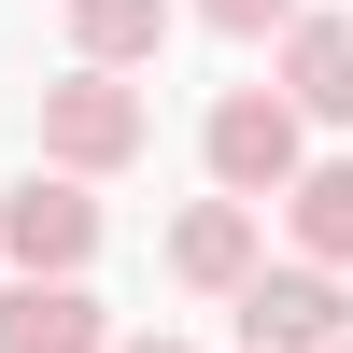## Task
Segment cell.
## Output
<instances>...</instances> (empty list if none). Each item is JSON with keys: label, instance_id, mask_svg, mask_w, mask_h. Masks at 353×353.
Returning <instances> with one entry per match:
<instances>
[{"label": "cell", "instance_id": "6da1fadb", "mask_svg": "<svg viewBox=\"0 0 353 353\" xmlns=\"http://www.w3.org/2000/svg\"><path fill=\"white\" fill-rule=\"evenodd\" d=\"M198 141H212V184H226V198H283V184L311 170V156H297V113H283V85H226Z\"/></svg>", "mask_w": 353, "mask_h": 353}, {"label": "cell", "instance_id": "7a4b0ae2", "mask_svg": "<svg viewBox=\"0 0 353 353\" xmlns=\"http://www.w3.org/2000/svg\"><path fill=\"white\" fill-rule=\"evenodd\" d=\"M141 141H156L141 85H113V71H71V85H43V156H57V170H128Z\"/></svg>", "mask_w": 353, "mask_h": 353}, {"label": "cell", "instance_id": "3957f363", "mask_svg": "<svg viewBox=\"0 0 353 353\" xmlns=\"http://www.w3.org/2000/svg\"><path fill=\"white\" fill-rule=\"evenodd\" d=\"M226 297H241V339L254 353H325V339H353V297H339L325 269H241Z\"/></svg>", "mask_w": 353, "mask_h": 353}, {"label": "cell", "instance_id": "277c9868", "mask_svg": "<svg viewBox=\"0 0 353 353\" xmlns=\"http://www.w3.org/2000/svg\"><path fill=\"white\" fill-rule=\"evenodd\" d=\"M0 254H14V269H85V254H99V198L85 184H14L0 198Z\"/></svg>", "mask_w": 353, "mask_h": 353}, {"label": "cell", "instance_id": "5b68a950", "mask_svg": "<svg viewBox=\"0 0 353 353\" xmlns=\"http://www.w3.org/2000/svg\"><path fill=\"white\" fill-rule=\"evenodd\" d=\"M113 325H99V297H85L71 269H28L14 297H0V353H99Z\"/></svg>", "mask_w": 353, "mask_h": 353}, {"label": "cell", "instance_id": "8992f818", "mask_svg": "<svg viewBox=\"0 0 353 353\" xmlns=\"http://www.w3.org/2000/svg\"><path fill=\"white\" fill-rule=\"evenodd\" d=\"M283 113H297V128L311 113H325V128L353 113V28H297L283 14Z\"/></svg>", "mask_w": 353, "mask_h": 353}, {"label": "cell", "instance_id": "52a82bcc", "mask_svg": "<svg viewBox=\"0 0 353 353\" xmlns=\"http://www.w3.org/2000/svg\"><path fill=\"white\" fill-rule=\"evenodd\" d=\"M170 269H184L198 297H226V283L254 269V212H241V198H212V212H184V226H170Z\"/></svg>", "mask_w": 353, "mask_h": 353}, {"label": "cell", "instance_id": "ba28073f", "mask_svg": "<svg viewBox=\"0 0 353 353\" xmlns=\"http://www.w3.org/2000/svg\"><path fill=\"white\" fill-rule=\"evenodd\" d=\"M71 43H85V71H141L170 43V0H71Z\"/></svg>", "mask_w": 353, "mask_h": 353}, {"label": "cell", "instance_id": "9c48e42d", "mask_svg": "<svg viewBox=\"0 0 353 353\" xmlns=\"http://www.w3.org/2000/svg\"><path fill=\"white\" fill-rule=\"evenodd\" d=\"M283 212H297V241L339 269V254H353V170H297V184H283Z\"/></svg>", "mask_w": 353, "mask_h": 353}, {"label": "cell", "instance_id": "30bf717a", "mask_svg": "<svg viewBox=\"0 0 353 353\" xmlns=\"http://www.w3.org/2000/svg\"><path fill=\"white\" fill-rule=\"evenodd\" d=\"M198 14H212V28H241V43H254V28H283L297 0H198Z\"/></svg>", "mask_w": 353, "mask_h": 353}, {"label": "cell", "instance_id": "8fae6325", "mask_svg": "<svg viewBox=\"0 0 353 353\" xmlns=\"http://www.w3.org/2000/svg\"><path fill=\"white\" fill-rule=\"evenodd\" d=\"M128 353H184V339H128Z\"/></svg>", "mask_w": 353, "mask_h": 353}, {"label": "cell", "instance_id": "7c38bea8", "mask_svg": "<svg viewBox=\"0 0 353 353\" xmlns=\"http://www.w3.org/2000/svg\"><path fill=\"white\" fill-rule=\"evenodd\" d=\"M325 353H353V339H325Z\"/></svg>", "mask_w": 353, "mask_h": 353}]
</instances>
